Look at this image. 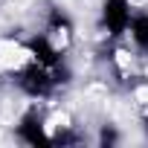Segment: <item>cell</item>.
Masks as SVG:
<instances>
[{
    "instance_id": "cell-1",
    "label": "cell",
    "mask_w": 148,
    "mask_h": 148,
    "mask_svg": "<svg viewBox=\"0 0 148 148\" xmlns=\"http://www.w3.org/2000/svg\"><path fill=\"white\" fill-rule=\"evenodd\" d=\"M55 73L38 61H32L29 67H23L18 73V87L29 96V99H47L52 90H55Z\"/></svg>"
},
{
    "instance_id": "cell-2",
    "label": "cell",
    "mask_w": 148,
    "mask_h": 148,
    "mask_svg": "<svg viewBox=\"0 0 148 148\" xmlns=\"http://www.w3.org/2000/svg\"><path fill=\"white\" fill-rule=\"evenodd\" d=\"M102 23L113 38L125 35L131 29V0H105L102 3Z\"/></svg>"
},
{
    "instance_id": "cell-3",
    "label": "cell",
    "mask_w": 148,
    "mask_h": 148,
    "mask_svg": "<svg viewBox=\"0 0 148 148\" xmlns=\"http://www.w3.org/2000/svg\"><path fill=\"white\" fill-rule=\"evenodd\" d=\"M18 139L26 142V145H32V148H47V145H52V136H47L44 119H41L38 110H26V113L21 116V122H18Z\"/></svg>"
},
{
    "instance_id": "cell-4",
    "label": "cell",
    "mask_w": 148,
    "mask_h": 148,
    "mask_svg": "<svg viewBox=\"0 0 148 148\" xmlns=\"http://www.w3.org/2000/svg\"><path fill=\"white\" fill-rule=\"evenodd\" d=\"M26 49H29V55H32L38 64H44V67H49V70H55V67L61 64V52L52 47V41H49L47 35L29 38V41H26Z\"/></svg>"
},
{
    "instance_id": "cell-5",
    "label": "cell",
    "mask_w": 148,
    "mask_h": 148,
    "mask_svg": "<svg viewBox=\"0 0 148 148\" xmlns=\"http://www.w3.org/2000/svg\"><path fill=\"white\" fill-rule=\"evenodd\" d=\"M131 38L139 49L148 52V15H136L131 18Z\"/></svg>"
},
{
    "instance_id": "cell-6",
    "label": "cell",
    "mask_w": 148,
    "mask_h": 148,
    "mask_svg": "<svg viewBox=\"0 0 148 148\" xmlns=\"http://www.w3.org/2000/svg\"><path fill=\"white\" fill-rule=\"evenodd\" d=\"M49 29H52V32H58V29L73 32V23H70V18H67L61 9H52V12H49Z\"/></svg>"
},
{
    "instance_id": "cell-7",
    "label": "cell",
    "mask_w": 148,
    "mask_h": 148,
    "mask_svg": "<svg viewBox=\"0 0 148 148\" xmlns=\"http://www.w3.org/2000/svg\"><path fill=\"white\" fill-rule=\"evenodd\" d=\"M99 142H102V145H113V142H116V131H113L110 125H105L102 134H99Z\"/></svg>"
},
{
    "instance_id": "cell-8",
    "label": "cell",
    "mask_w": 148,
    "mask_h": 148,
    "mask_svg": "<svg viewBox=\"0 0 148 148\" xmlns=\"http://www.w3.org/2000/svg\"><path fill=\"white\" fill-rule=\"evenodd\" d=\"M70 142H76V134H70V131H64V134L52 136V145H70Z\"/></svg>"
},
{
    "instance_id": "cell-9",
    "label": "cell",
    "mask_w": 148,
    "mask_h": 148,
    "mask_svg": "<svg viewBox=\"0 0 148 148\" xmlns=\"http://www.w3.org/2000/svg\"><path fill=\"white\" fill-rule=\"evenodd\" d=\"M145 134H148V116H145Z\"/></svg>"
}]
</instances>
